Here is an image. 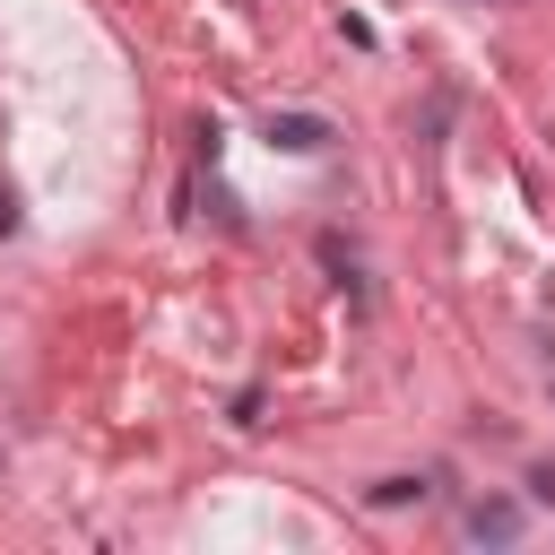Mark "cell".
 <instances>
[{
    "instance_id": "1",
    "label": "cell",
    "mask_w": 555,
    "mask_h": 555,
    "mask_svg": "<svg viewBox=\"0 0 555 555\" xmlns=\"http://www.w3.org/2000/svg\"><path fill=\"white\" fill-rule=\"evenodd\" d=\"M330 139H338V130H330L321 113H269V147H278V156H321Z\"/></svg>"
},
{
    "instance_id": "2",
    "label": "cell",
    "mask_w": 555,
    "mask_h": 555,
    "mask_svg": "<svg viewBox=\"0 0 555 555\" xmlns=\"http://www.w3.org/2000/svg\"><path fill=\"white\" fill-rule=\"evenodd\" d=\"M460 529H468L477 546H512V538H520V503L486 494V503H468V512H460Z\"/></svg>"
},
{
    "instance_id": "3",
    "label": "cell",
    "mask_w": 555,
    "mask_h": 555,
    "mask_svg": "<svg viewBox=\"0 0 555 555\" xmlns=\"http://www.w3.org/2000/svg\"><path fill=\"white\" fill-rule=\"evenodd\" d=\"M373 503L399 512V503H425V477H373Z\"/></svg>"
},
{
    "instance_id": "4",
    "label": "cell",
    "mask_w": 555,
    "mask_h": 555,
    "mask_svg": "<svg viewBox=\"0 0 555 555\" xmlns=\"http://www.w3.org/2000/svg\"><path fill=\"white\" fill-rule=\"evenodd\" d=\"M529 494H538V503H555V468H529Z\"/></svg>"
},
{
    "instance_id": "5",
    "label": "cell",
    "mask_w": 555,
    "mask_h": 555,
    "mask_svg": "<svg viewBox=\"0 0 555 555\" xmlns=\"http://www.w3.org/2000/svg\"><path fill=\"white\" fill-rule=\"evenodd\" d=\"M9 225H17V199H9V191H0V234H9Z\"/></svg>"
}]
</instances>
